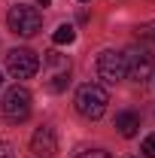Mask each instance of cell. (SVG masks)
<instances>
[{"mask_svg": "<svg viewBox=\"0 0 155 158\" xmlns=\"http://www.w3.org/2000/svg\"><path fill=\"white\" fill-rule=\"evenodd\" d=\"M107 103H110V94H107L103 85H97V82L79 85V91H76V113L82 118L97 122V118L107 113Z\"/></svg>", "mask_w": 155, "mask_h": 158, "instance_id": "6da1fadb", "label": "cell"}, {"mask_svg": "<svg viewBox=\"0 0 155 158\" xmlns=\"http://www.w3.org/2000/svg\"><path fill=\"white\" fill-rule=\"evenodd\" d=\"M43 79H46V88L49 91H64L67 82H70V61L67 55H58V52H49L46 61H43Z\"/></svg>", "mask_w": 155, "mask_h": 158, "instance_id": "7a4b0ae2", "label": "cell"}, {"mask_svg": "<svg viewBox=\"0 0 155 158\" xmlns=\"http://www.w3.org/2000/svg\"><path fill=\"white\" fill-rule=\"evenodd\" d=\"M31 91L27 88H21V85H12V88H6V94L0 100V113L9 118V122H24V118L31 116Z\"/></svg>", "mask_w": 155, "mask_h": 158, "instance_id": "3957f363", "label": "cell"}, {"mask_svg": "<svg viewBox=\"0 0 155 158\" xmlns=\"http://www.w3.org/2000/svg\"><path fill=\"white\" fill-rule=\"evenodd\" d=\"M6 24H9V31L12 34H19V37H34L40 27H43V15H40V9L34 6H12L9 9V15H6Z\"/></svg>", "mask_w": 155, "mask_h": 158, "instance_id": "277c9868", "label": "cell"}, {"mask_svg": "<svg viewBox=\"0 0 155 158\" xmlns=\"http://www.w3.org/2000/svg\"><path fill=\"white\" fill-rule=\"evenodd\" d=\"M128 76V67H125V52L116 49H107L97 55V79H103L107 85H116Z\"/></svg>", "mask_w": 155, "mask_h": 158, "instance_id": "5b68a950", "label": "cell"}, {"mask_svg": "<svg viewBox=\"0 0 155 158\" xmlns=\"http://www.w3.org/2000/svg\"><path fill=\"white\" fill-rule=\"evenodd\" d=\"M6 70H9V76H15V79H31L40 70V58L31 49H12L6 55Z\"/></svg>", "mask_w": 155, "mask_h": 158, "instance_id": "8992f818", "label": "cell"}, {"mask_svg": "<svg viewBox=\"0 0 155 158\" xmlns=\"http://www.w3.org/2000/svg\"><path fill=\"white\" fill-rule=\"evenodd\" d=\"M125 67H128V76L137 79V82H143V79H149L152 76V67H155V61L152 55L146 52V49H128L125 52Z\"/></svg>", "mask_w": 155, "mask_h": 158, "instance_id": "52a82bcc", "label": "cell"}, {"mask_svg": "<svg viewBox=\"0 0 155 158\" xmlns=\"http://www.w3.org/2000/svg\"><path fill=\"white\" fill-rule=\"evenodd\" d=\"M31 152H34L37 158H52L55 152H58V137H55V131H52L49 125L37 128V134H34V140H31Z\"/></svg>", "mask_w": 155, "mask_h": 158, "instance_id": "ba28073f", "label": "cell"}, {"mask_svg": "<svg viewBox=\"0 0 155 158\" xmlns=\"http://www.w3.org/2000/svg\"><path fill=\"white\" fill-rule=\"evenodd\" d=\"M116 128L122 137H134L137 131H140V116L131 113V110H125V113H119L116 116Z\"/></svg>", "mask_w": 155, "mask_h": 158, "instance_id": "9c48e42d", "label": "cell"}, {"mask_svg": "<svg viewBox=\"0 0 155 158\" xmlns=\"http://www.w3.org/2000/svg\"><path fill=\"white\" fill-rule=\"evenodd\" d=\"M73 40H76V27H73V24H61L58 31L52 34V43H55V46H70Z\"/></svg>", "mask_w": 155, "mask_h": 158, "instance_id": "30bf717a", "label": "cell"}, {"mask_svg": "<svg viewBox=\"0 0 155 158\" xmlns=\"http://www.w3.org/2000/svg\"><path fill=\"white\" fill-rule=\"evenodd\" d=\"M146 158H155V134H149V137L143 140V149H140Z\"/></svg>", "mask_w": 155, "mask_h": 158, "instance_id": "8fae6325", "label": "cell"}, {"mask_svg": "<svg viewBox=\"0 0 155 158\" xmlns=\"http://www.w3.org/2000/svg\"><path fill=\"white\" fill-rule=\"evenodd\" d=\"M137 34H140V40H152V43H155V21H149V24H143V27H140Z\"/></svg>", "mask_w": 155, "mask_h": 158, "instance_id": "7c38bea8", "label": "cell"}, {"mask_svg": "<svg viewBox=\"0 0 155 158\" xmlns=\"http://www.w3.org/2000/svg\"><path fill=\"white\" fill-rule=\"evenodd\" d=\"M76 158H110V152H100V149H88V152H79Z\"/></svg>", "mask_w": 155, "mask_h": 158, "instance_id": "4fadbf2b", "label": "cell"}, {"mask_svg": "<svg viewBox=\"0 0 155 158\" xmlns=\"http://www.w3.org/2000/svg\"><path fill=\"white\" fill-rule=\"evenodd\" d=\"M0 158H15V152H12L9 143H0Z\"/></svg>", "mask_w": 155, "mask_h": 158, "instance_id": "5bb4252c", "label": "cell"}, {"mask_svg": "<svg viewBox=\"0 0 155 158\" xmlns=\"http://www.w3.org/2000/svg\"><path fill=\"white\" fill-rule=\"evenodd\" d=\"M37 3H40V6H49V3H52V0H37Z\"/></svg>", "mask_w": 155, "mask_h": 158, "instance_id": "9a60e30c", "label": "cell"}, {"mask_svg": "<svg viewBox=\"0 0 155 158\" xmlns=\"http://www.w3.org/2000/svg\"><path fill=\"white\" fill-rule=\"evenodd\" d=\"M79 3H88V0H79Z\"/></svg>", "mask_w": 155, "mask_h": 158, "instance_id": "2e32d148", "label": "cell"}, {"mask_svg": "<svg viewBox=\"0 0 155 158\" xmlns=\"http://www.w3.org/2000/svg\"><path fill=\"white\" fill-rule=\"evenodd\" d=\"M0 85H3V76H0Z\"/></svg>", "mask_w": 155, "mask_h": 158, "instance_id": "e0dca14e", "label": "cell"}]
</instances>
